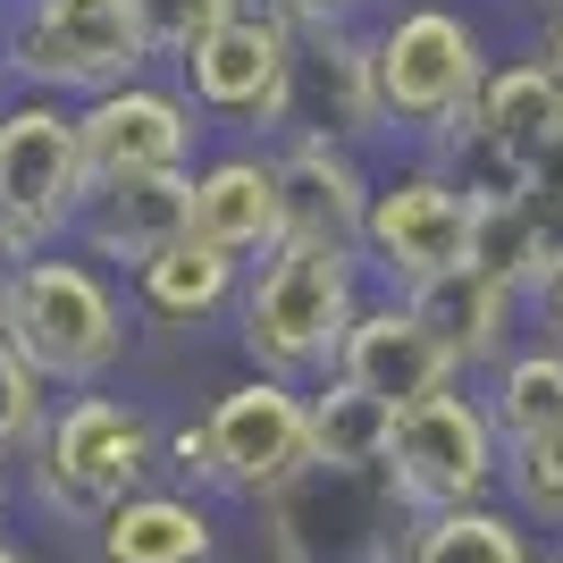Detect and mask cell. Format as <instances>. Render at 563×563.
<instances>
[{
  "mask_svg": "<svg viewBox=\"0 0 563 563\" xmlns=\"http://www.w3.org/2000/svg\"><path fill=\"white\" fill-rule=\"evenodd\" d=\"M353 269H362V253L303 244V235H286L278 253H261L253 286H244V353H253L269 378L336 362L345 329L362 320V311H353Z\"/></svg>",
  "mask_w": 563,
  "mask_h": 563,
  "instance_id": "cell-1",
  "label": "cell"
},
{
  "mask_svg": "<svg viewBox=\"0 0 563 563\" xmlns=\"http://www.w3.org/2000/svg\"><path fill=\"white\" fill-rule=\"evenodd\" d=\"M93 194V161H85V126L51 93L0 110V261H34L76 228Z\"/></svg>",
  "mask_w": 563,
  "mask_h": 563,
  "instance_id": "cell-2",
  "label": "cell"
},
{
  "mask_svg": "<svg viewBox=\"0 0 563 563\" xmlns=\"http://www.w3.org/2000/svg\"><path fill=\"white\" fill-rule=\"evenodd\" d=\"M320 463L311 446V404L286 378H244L202 412V429L177 438V471L211 479L228 496H278Z\"/></svg>",
  "mask_w": 563,
  "mask_h": 563,
  "instance_id": "cell-3",
  "label": "cell"
},
{
  "mask_svg": "<svg viewBox=\"0 0 563 563\" xmlns=\"http://www.w3.org/2000/svg\"><path fill=\"white\" fill-rule=\"evenodd\" d=\"M0 336L34 362L43 378H101L126 345V320H118V295L85 269V261H59V253H34V261H9V320Z\"/></svg>",
  "mask_w": 563,
  "mask_h": 563,
  "instance_id": "cell-4",
  "label": "cell"
},
{
  "mask_svg": "<svg viewBox=\"0 0 563 563\" xmlns=\"http://www.w3.org/2000/svg\"><path fill=\"white\" fill-rule=\"evenodd\" d=\"M143 471H152V421L118 396H76L34 438V488L76 521H101L110 505H126Z\"/></svg>",
  "mask_w": 563,
  "mask_h": 563,
  "instance_id": "cell-5",
  "label": "cell"
},
{
  "mask_svg": "<svg viewBox=\"0 0 563 563\" xmlns=\"http://www.w3.org/2000/svg\"><path fill=\"white\" fill-rule=\"evenodd\" d=\"M152 59V34H143L135 0L118 9H68V0H34L18 25H9V76H25L34 93H110V85H135V68Z\"/></svg>",
  "mask_w": 563,
  "mask_h": 563,
  "instance_id": "cell-6",
  "label": "cell"
},
{
  "mask_svg": "<svg viewBox=\"0 0 563 563\" xmlns=\"http://www.w3.org/2000/svg\"><path fill=\"white\" fill-rule=\"evenodd\" d=\"M295 34L303 25L286 9H235L202 43L177 59L186 68V101L228 126H286V85H295Z\"/></svg>",
  "mask_w": 563,
  "mask_h": 563,
  "instance_id": "cell-7",
  "label": "cell"
},
{
  "mask_svg": "<svg viewBox=\"0 0 563 563\" xmlns=\"http://www.w3.org/2000/svg\"><path fill=\"white\" fill-rule=\"evenodd\" d=\"M378 59V101H387V126H446L479 101L488 85V59H479V34H471L454 9H404L387 34L371 43Z\"/></svg>",
  "mask_w": 563,
  "mask_h": 563,
  "instance_id": "cell-8",
  "label": "cell"
},
{
  "mask_svg": "<svg viewBox=\"0 0 563 563\" xmlns=\"http://www.w3.org/2000/svg\"><path fill=\"white\" fill-rule=\"evenodd\" d=\"M496 412L471 404L463 387H438V396L404 404L396 421V454H387V488L421 514H446V505H479V488L496 479Z\"/></svg>",
  "mask_w": 563,
  "mask_h": 563,
  "instance_id": "cell-9",
  "label": "cell"
},
{
  "mask_svg": "<svg viewBox=\"0 0 563 563\" xmlns=\"http://www.w3.org/2000/svg\"><path fill=\"white\" fill-rule=\"evenodd\" d=\"M471 219H479V194H463V177L412 168V177L371 194V244H362V253H371L387 278L421 286V278H438V269H463L471 261Z\"/></svg>",
  "mask_w": 563,
  "mask_h": 563,
  "instance_id": "cell-10",
  "label": "cell"
},
{
  "mask_svg": "<svg viewBox=\"0 0 563 563\" xmlns=\"http://www.w3.org/2000/svg\"><path fill=\"white\" fill-rule=\"evenodd\" d=\"M286 126L320 143H362L387 126L378 101V59L371 43H353L345 25H303L295 34V85H286Z\"/></svg>",
  "mask_w": 563,
  "mask_h": 563,
  "instance_id": "cell-11",
  "label": "cell"
},
{
  "mask_svg": "<svg viewBox=\"0 0 563 563\" xmlns=\"http://www.w3.org/2000/svg\"><path fill=\"white\" fill-rule=\"evenodd\" d=\"M85 126V161L93 177H161V168H186L194 161V101L177 93H152V85H110L76 110Z\"/></svg>",
  "mask_w": 563,
  "mask_h": 563,
  "instance_id": "cell-12",
  "label": "cell"
},
{
  "mask_svg": "<svg viewBox=\"0 0 563 563\" xmlns=\"http://www.w3.org/2000/svg\"><path fill=\"white\" fill-rule=\"evenodd\" d=\"M336 378H353V387H371V396H387L404 412V404L438 396V387H454L463 378V362L446 353V336L429 329L412 303H378L362 311L345 329V345H336Z\"/></svg>",
  "mask_w": 563,
  "mask_h": 563,
  "instance_id": "cell-13",
  "label": "cell"
},
{
  "mask_svg": "<svg viewBox=\"0 0 563 563\" xmlns=\"http://www.w3.org/2000/svg\"><path fill=\"white\" fill-rule=\"evenodd\" d=\"M278 186H286V235L336 244V253H362V244H371V194L378 186L353 168V143L295 135L278 152Z\"/></svg>",
  "mask_w": 563,
  "mask_h": 563,
  "instance_id": "cell-14",
  "label": "cell"
},
{
  "mask_svg": "<svg viewBox=\"0 0 563 563\" xmlns=\"http://www.w3.org/2000/svg\"><path fill=\"white\" fill-rule=\"evenodd\" d=\"M76 235L93 244L101 261H152L168 253L177 235H194V177L186 168H161V177H93Z\"/></svg>",
  "mask_w": 563,
  "mask_h": 563,
  "instance_id": "cell-15",
  "label": "cell"
},
{
  "mask_svg": "<svg viewBox=\"0 0 563 563\" xmlns=\"http://www.w3.org/2000/svg\"><path fill=\"white\" fill-rule=\"evenodd\" d=\"M194 235L219 244V253H278L286 244V186H278V161L261 152H228L194 177Z\"/></svg>",
  "mask_w": 563,
  "mask_h": 563,
  "instance_id": "cell-16",
  "label": "cell"
},
{
  "mask_svg": "<svg viewBox=\"0 0 563 563\" xmlns=\"http://www.w3.org/2000/svg\"><path fill=\"white\" fill-rule=\"evenodd\" d=\"M404 303L446 336L454 362H496V353H505V329H514V286L488 278L479 261L438 269V278H421V286H404Z\"/></svg>",
  "mask_w": 563,
  "mask_h": 563,
  "instance_id": "cell-17",
  "label": "cell"
},
{
  "mask_svg": "<svg viewBox=\"0 0 563 563\" xmlns=\"http://www.w3.org/2000/svg\"><path fill=\"white\" fill-rule=\"evenodd\" d=\"M211 521L186 496H126L101 514V563H202Z\"/></svg>",
  "mask_w": 563,
  "mask_h": 563,
  "instance_id": "cell-18",
  "label": "cell"
},
{
  "mask_svg": "<svg viewBox=\"0 0 563 563\" xmlns=\"http://www.w3.org/2000/svg\"><path fill=\"white\" fill-rule=\"evenodd\" d=\"M396 421H404L396 404L371 396V387H353V378H336L329 396H311V446H320L329 471H387Z\"/></svg>",
  "mask_w": 563,
  "mask_h": 563,
  "instance_id": "cell-19",
  "label": "cell"
},
{
  "mask_svg": "<svg viewBox=\"0 0 563 563\" xmlns=\"http://www.w3.org/2000/svg\"><path fill=\"white\" fill-rule=\"evenodd\" d=\"M471 118H479V126L514 152V161H530V152L563 126V85L547 76V59L488 68V85H479V101H471Z\"/></svg>",
  "mask_w": 563,
  "mask_h": 563,
  "instance_id": "cell-20",
  "label": "cell"
},
{
  "mask_svg": "<svg viewBox=\"0 0 563 563\" xmlns=\"http://www.w3.org/2000/svg\"><path fill=\"white\" fill-rule=\"evenodd\" d=\"M135 286H143V311H161V320H211L235 295V253H219L202 235H177L168 253H152L135 269Z\"/></svg>",
  "mask_w": 563,
  "mask_h": 563,
  "instance_id": "cell-21",
  "label": "cell"
},
{
  "mask_svg": "<svg viewBox=\"0 0 563 563\" xmlns=\"http://www.w3.org/2000/svg\"><path fill=\"white\" fill-rule=\"evenodd\" d=\"M471 261H479L488 278H505L514 295H547L555 269H547V235H539V202H530V186L479 202V219H471Z\"/></svg>",
  "mask_w": 563,
  "mask_h": 563,
  "instance_id": "cell-22",
  "label": "cell"
},
{
  "mask_svg": "<svg viewBox=\"0 0 563 563\" xmlns=\"http://www.w3.org/2000/svg\"><path fill=\"white\" fill-rule=\"evenodd\" d=\"M488 412H496V429H505V446L563 429V345L505 353V362H496V404Z\"/></svg>",
  "mask_w": 563,
  "mask_h": 563,
  "instance_id": "cell-23",
  "label": "cell"
},
{
  "mask_svg": "<svg viewBox=\"0 0 563 563\" xmlns=\"http://www.w3.org/2000/svg\"><path fill=\"white\" fill-rule=\"evenodd\" d=\"M404 563H530L521 530L488 505H446V514H429L412 530V555Z\"/></svg>",
  "mask_w": 563,
  "mask_h": 563,
  "instance_id": "cell-24",
  "label": "cell"
},
{
  "mask_svg": "<svg viewBox=\"0 0 563 563\" xmlns=\"http://www.w3.org/2000/svg\"><path fill=\"white\" fill-rule=\"evenodd\" d=\"M505 463H514V496H521V505H530L539 521H563V429H547V438H514Z\"/></svg>",
  "mask_w": 563,
  "mask_h": 563,
  "instance_id": "cell-25",
  "label": "cell"
},
{
  "mask_svg": "<svg viewBox=\"0 0 563 563\" xmlns=\"http://www.w3.org/2000/svg\"><path fill=\"white\" fill-rule=\"evenodd\" d=\"M25 438H43V371L0 336V454Z\"/></svg>",
  "mask_w": 563,
  "mask_h": 563,
  "instance_id": "cell-26",
  "label": "cell"
},
{
  "mask_svg": "<svg viewBox=\"0 0 563 563\" xmlns=\"http://www.w3.org/2000/svg\"><path fill=\"white\" fill-rule=\"evenodd\" d=\"M135 18H143V34H152V51L186 59L219 18H235V9H228V0H135Z\"/></svg>",
  "mask_w": 563,
  "mask_h": 563,
  "instance_id": "cell-27",
  "label": "cell"
},
{
  "mask_svg": "<svg viewBox=\"0 0 563 563\" xmlns=\"http://www.w3.org/2000/svg\"><path fill=\"white\" fill-rule=\"evenodd\" d=\"M530 194H547V202H563V126L530 152Z\"/></svg>",
  "mask_w": 563,
  "mask_h": 563,
  "instance_id": "cell-28",
  "label": "cell"
},
{
  "mask_svg": "<svg viewBox=\"0 0 563 563\" xmlns=\"http://www.w3.org/2000/svg\"><path fill=\"white\" fill-rule=\"evenodd\" d=\"M278 9H286L295 25H345V9H353V0H278Z\"/></svg>",
  "mask_w": 563,
  "mask_h": 563,
  "instance_id": "cell-29",
  "label": "cell"
},
{
  "mask_svg": "<svg viewBox=\"0 0 563 563\" xmlns=\"http://www.w3.org/2000/svg\"><path fill=\"white\" fill-rule=\"evenodd\" d=\"M539 311H547V329H555V345H563V269L547 278V295H539Z\"/></svg>",
  "mask_w": 563,
  "mask_h": 563,
  "instance_id": "cell-30",
  "label": "cell"
},
{
  "mask_svg": "<svg viewBox=\"0 0 563 563\" xmlns=\"http://www.w3.org/2000/svg\"><path fill=\"white\" fill-rule=\"evenodd\" d=\"M539 59H547V76H555V85H563V18H555V34H547V43H539Z\"/></svg>",
  "mask_w": 563,
  "mask_h": 563,
  "instance_id": "cell-31",
  "label": "cell"
},
{
  "mask_svg": "<svg viewBox=\"0 0 563 563\" xmlns=\"http://www.w3.org/2000/svg\"><path fill=\"white\" fill-rule=\"evenodd\" d=\"M228 9H278V0H228Z\"/></svg>",
  "mask_w": 563,
  "mask_h": 563,
  "instance_id": "cell-32",
  "label": "cell"
},
{
  "mask_svg": "<svg viewBox=\"0 0 563 563\" xmlns=\"http://www.w3.org/2000/svg\"><path fill=\"white\" fill-rule=\"evenodd\" d=\"M0 320H9V269H0Z\"/></svg>",
  "mask_w": 563,
  "mask_h": 563,
  "instance_id": "cell-33",
  "label": "cell"
},
{
  "mask_svg": "<svg viewBox=\"0 0 563 563\" xmlns=\"http://www.w3.org/2000/svg\"><path fill=\"white\" fill-rule=\"evenodd\" d=\"M68 9H118V0H68Z\"/></svg>",
  "mask_w": 563,
  "mask_h": 563,
  "instance_id": "cell-34",
  "label": "cell"
},
{
  "mask_svg": "<svg viewBox=\"0 0 563 563\" xmlns=\"http://www.w3.org/2000/svg\"><path fill=\"white\" fill-rule=\"evenodd\" d=\"M0 563H25V555H18V547H9V539H0Z\"/></svg>",
  "mask_w": 563,
  "mask_h": 563,
  "instance_id": "cell-35",
  "label": "cell"
},
{
  "mask_svg": "<svg viewBox=\"0 0 563 563\" xmlns=\"http://www.w3.org/2000/svg\"><path fill=\"white\" fill-rule=\"evenodd\" d=\"M0 496H9V479H0Z\"/></svg>",
  "mask_w": 563,
  "mask_h": 563,
  "instance_id": "cell-36",
  "label": "cell"
},
{
  "mask_svg": "<svg viewBox=\"0 0 563 563\" xmlns=\"http://www.w3.org/2000/svg\"><path fill=\"white\" fill-rule=\"evenodd\" d=\"M547 9H563V0H547Z\"/></svg>",
  "mask_w": 563,
  "mask_h": 563,
  "instance_id": "cell-37",
  "label": "cell"
}]
</instances>
